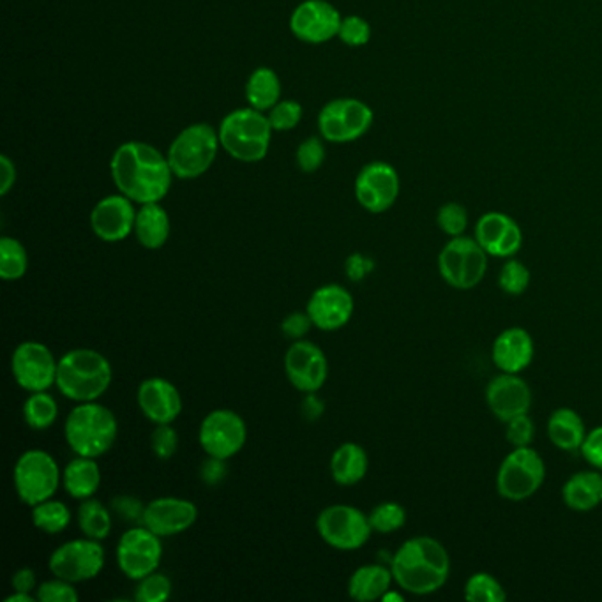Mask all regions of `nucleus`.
Listing matches in <instances>:
<instances>
[{"instance_id": "f257e3e1", "label": "nucleus", "mask_w": 602, "mask_h": 602, "mask_svg": "<svg viewBox=\"0 0 602 602\" xmlns=\"http://www.w3.org/2000/svg\"><path fill=\"white\" fill-rule=\"evenodd\" d=\"M110 172L118 193L140 205L161 202L175 177L168 158L143 141H126L117 147Z\"/></svg>"}, {"instance_id": "f03ea898", "label": "nucleus", "mask_w": 602, "mask_h": 602, "mask_svg": "<svg viewBox=\"0 0 602 602\" xmlns=\"http://www.w3.org/2000/svg\"><path fill=\"white\" fill-rule=\"evenodd\" d=\"M391 570L403 592L429 595L448 584L451 559L442 542L434 537H412L396 551Z\"/></svg>"}, {"instance_id": "7ed1b4c3", "label": "nucleus", "mask_w": 602, "mask_h": 602, "mask_svg": "<svg viewBox=\"0 0 602 602\" xmlns=\"http://www.w3.org/2000/svg\"><path fill=\"white\" fill-rule=\"evenodd\" d=\"M112 380V364L98 350L73 349L59 359L57 389L75 403L98 401L109 391Z\"/></svg>"}, {"instance_id": "20e7f679", "label": "nucleus", "mask_w": 602, "mask_h": 602, "mask_svg": "<svg viewBox=\"0 0 602 602\" xmlns=\"http://www.w3.org/2000/svg\"><path fill=\"white\" fill-rule=\"evenodd\" d=\"M117 417L98 401H85L71 410L64 423V438L76 456H103L117 440Z\"/></svg>"}, {"instance_id": "39448f33", "label": "nucleus", "mask_w": 602, "mask_h": 602, "mask_svg": "<svg viewBox=\"0 0 602 602\" xmlns=\"http://www.w3.org/2000/svg\"><path fill=\"white\" fill-rule=\"evenodd\" d=\"M268 115L260 110L239 109L228 113L220 126V143L234 160L259 163L264 160L273 138Z\"/></svg>"}, {"instance_id": "423d86ee", "label": "nucleus", "mask_w": 602, "mask_h": 602, "mask_svg": "<svg viewBox=\"0 0 602 602\" xmlns=\"http://www.w3.org/2000/svg\"><path fill=\"white\" fill-rule=\"evenodd\" d=\"M220 135L205 123L193 124L175 137L170 146V168L177 179L191 180L202 177L216 161Z\"/></svg>"}, {"instance_id": "0eeeda50", "label": "nucleus", "mask_w": 602, "mask_h": 602, "mask_svg": "<svg viewBox=\"0 0 602 602\" xmlns=\"http://www.w3.org/2000/svg\"><path fill=\"white\" fill-rule=\"evenodd\" d=\"M14 491L28 507L53 499L62 485V472L55 457L41 449H28L14 465Z\"/></svg>"}, {"instance_id": "6e6552de", "label": "nucleus", "mask_w": 602, "mask_h": 602, "mask_svg": "<svg viewBox=\"0 0 602 602\" xmlns=\"http://www.w3.org/2000/svg\"><path fill=\"white\" fill-rule=\"evenodd\" d=\"M488 256L476 237H451L438 254V273L449 287L472 290L488 273Z\"/></svg>"}, {"instance_id": "1a4fd4ad", "label": "nucleus", "mask_w": 602, "mask_h": 602, "mask_svg": "<svg viewBox=\"0 0 602 602\" xmlns=\"http://www.w3.org/2000/svg\"><path fill=\"white\" fill-rule=\"evenodd\" d=\"M547 466L541 454L528 448H514L505 456L497 474V491L511 502H522L541 490Z\"/></svg>"}, {"instance_id": "9d476101", "label": "nucleus", "mask_w": 602, "mask_h": 602, "mask_svg": "<svg viewBox=\"0 0 602 602\" xmlns=\"http://www.w3.org/2000/svg\"><path fill=\"white\" fill-rule=\"evenodd\" d=\"M316 530L325 544L338 551L361 550L373 534L369 516L347 504L325 507L316 518Z\"/></svg>"}, {"instance_id": "9b49d317", "label": "nucleus", "mask_w": 602, "mask_h": 602, "mask_svg": "<svg viewBox=\"0 0 602 602\" xmlns=\"http://www.w3.org/2000/svg\"><path fill=\"white\" fill-rule=\"evenodd\" d=\"M104 564H106V553L101 547V541L85 536L61 544L48 561V567L53 576L75 585L98 578L104 569Z\"/></svg>"}, {"instance_id": "f8f14e48", "label": "nucleus", "mask_w": 602, "mask_h": 602, "mask_svg": "<svg viewBox=\"0 0 602 602\" xmlns=\"http://www.w3.org/2000/svg\"><path fill=\"white\" fill-rule=\"evenodd\" d=\"M375 113L363 101L353 98L333 99L318 115V129L324 140L350 143L372 129Z\"/></svg>"}, {"instance_id": "ddd939ff", "label": "nucleus", "mask_w": 602, "mask_h": 602, "mask_svg": "<svg viewBox=\"0 0 602 602\" xmlns=\"http://www.w3.org/2000/svg\"><path fill=\"white\" fill-rule=\"evenodd\" d=\"M248 426L234 410L217 409L203 417L198 442L208 456L230 460L244 449Z\"/></svg>"}, {"instance_id": "4468645a", "label": "nucleus", "mask_w": 602, "mask_h": 602, "mask_svg": "<svg viewBox=\"0 0 602 602\" xmlns=\"http://www.w3.org/2000/svg\"><path fill=\"white\" fill-rule=\"evenodd\" d=\"M163 542L143 525H135L117 542V565L126 578L140 581L160 569Z\"/></svg>"}, {"instance_id": "2eb2a0df", "label": "nucleus", "mask_w": 602, "mask_h": 602, "mask_svg": "<svg viewBox=\"0 0 602 602\" xmlns=\"http://www.w3.org/2000/svg\"><path fill=\"white\" fill-rule=\"evenodd\" d=\"M59 361L47 344L39 341H24L14 349L11 358V373L24 391H48L55 386Z\"/></svg>"}, {"instance_id": "dca6fc26", "label": "nucleus", "mask_w": 602, "mask_h": 602, "mask_svg": "<svg viewBox=\"0 0 602 602\" xmlns=\"http://www.w3.org/2000/svg\"><path fill=\"white\" fill-rule=\"evenodd\" d=\"M285 373L297 391L318 392L329 378V361L318 344L297 339L285 353Z\"/></svg>"}, {"instance_id": "f3484780", "label": "nucleus", "mask_w": 602, "mask_h": 602, "mask_svg": "<svg viewBox=\"0 0 602 602\" xmlns=\"http://www.w3.org/2000/svg\"><path fill=\"white\" fill-rule=\"evenodd\" d=\"M353 189L364 211L381 214L389 211L400 197V175L389 163L373 161L359 172Z\"/></svg>"}, {"instance_id": "a211bd4d", "label": "nucleus", "mask_w": 602, "mask_h": 602, "mask_svg": "<svg viewBox=\"0 0 602 602\" xmlns=\"http://www.w3.org/2000/svg\"><path fill=\"white\" fill-rule=\"evenodd\" d=\"M341 13L327 0H304L290 16L293 36L310 45H322L338 38Z\"/></svg>"}, {"instance_id": "6ab92c4d", "label": "nucleus", "mask_w": 602, "mask_h": 602, "mask_svg": "<svg viewBox=\"0 0 602 602\" xmlns=\"http://www.w3.org/2000/svg\"><path fill=\"white\" fill-rule=\"evenodd\" d=\"M133 203L123 193L99 200L90 212V226L96 237L104 242H121L131 236L137 222V209Z\"/></svg>"}, {"instance_id": "aec40b11", "label": "nucleus", "mask_w": 602, "mask_h": 602, "mask_svg": "<svg viewBox=\"0 0 602 602\" xmlns=\"http://www.w3.org/2000/svg\"><path fill=\"white\" fill-rule=\"evenodd\" d=\"M353 297L347 288L336 283L316 288L308 301L306 313L310 315L313 327L335 333L343 329L352 321Z\"/></svg>"}, {"instance_id": "412c9836", "label": "nucleus", "mask_w": 602, "mask_h": 602, "mask_svg": "<svg viewBox=\"0 0 602 602\" xmlns=\"http://www.w3.org/2000/svg\"><path fill=\"white\" fill-rule=\"evenodd\" d=\"M198 519V507L191 500L161 497L146 504L141 525L155 536L174 537L188 532Z\"/></svg>"}, {"instance_id": "4be33fe9", "label": "nucleus", "mask_w": 602, "mask_h": 602, "mask_svg": "<svg viewBox=\"0 0 602 602\" xmlns=\"http://www.w3.org/2000/svg\"><path fill=\"white\" fill-rule=\"evenodd\" d=\"M486 403L497 419L509 423L530 412L532 391L518 375L500 373L486 386Z\"/></svg>"}, {"instance_id": "5701e85b", "label": "nucleus", "mask_w": 602, "mask_h": 602, "mask_svg": "<svg viewBox=\"0 0 602 602\" xmlns=\"http://www.w3.org/2000/svg\"><path fill=\"white\" fill-rule=\"evenodd\" d=\"M138 406L141 414L155 426L174 424L183 414V396L179 389L163 377L146 378L138 386Z\"/></svg>"}, {"instance_id": "b1692460", "label": "nucleus", "mask_w": 602, "mask_h": 602, "mask_svg": "<svg viewBox=\"0 0 602 602\" xmlns=\"http://www.w3.org/2000/svg\"><path fill=\"white\" fill-rule=\"evenodd\" d=\"M476 239L490 256L511 259L522 248L523 231L504 212H488L477 222Z\"/></svg>"}, {"instance_id": "393cba45", "label": "nucleus", "mask_w": 602, "mask_h": 602, "mask_svg": "<svg viewBox=\"0 0 602 602\" xmlns=\"http://www.w3.org/2000/svg\"><path fill=\"white\" fill-rule=\"evenodd\" d=\"M534 339L522 327H511L494 339L491 358L502 373L519 375L534 361Z\"/></svg>"}, {"instance_id": "a878e982", "label": "nucleus", "mask_w": 602, "mask_h": 602, "mask_svg": "<svg viewBox=\"0 0 602 602\" xmlns=\"http://www.w3.org/2000/svg\"><path fill=\"white\" fill-rule=\"evenodd\" d=\"M62 486L71 499H92L101 486V468L96 457L76 456L62 472Z\"/></svg>"}, {"instance_id": "bb28decb", "label": "nucleus", "mask_w": 602, "mask_h": 602, "mask_svg": "<svg viewBox=\"0 0 602 602\" xmlns=\"http://www.w3.org/2000/svg\"><path fill=\"white\" fill-rule=\"evenodd\" d=\"M391 567L380 564H367L359 567L349 579V595L353 601L372 602L384 598L391 590Z\"/></svg>"}, {"instance_id": "cd10ccee", "label": "nucleus", "mask_w": 602, "mask_h": 602, "mask_svg": "<svg viewBox=\"0 0 602 602\" xmlns=\"http://www.w3.org/2000/svg\"><path fill=\"white\" fill-rule=\"evenodd\" d=\"M133 234L146 250H161L170 239L168 212L161 208L160 202L141 205Z\"/></svg>"}, {"instance_id": "c85d7f7f", "label": "nucleus", "mask_w": 602, "mask_h": 602, "mask_svg": "<svg viewBox=\"0 0 602 602\" xmlns=\"http://www.w3.org/2000/svg\"><path fill=\"white\" fill-rule=\"evenodd\" d=\"M562 499L567 507L587 513L602 504V476L599 472H578L562 488Z\"/></svg>"}, {"instance_id": "c756f323", "label": "nucleus", "mask_w": 602, "mask_h": 602, "mask_svg": "<svg viewBox=\"0 0 602 602\" xmlns=\"http://www.w3.org/2000/svg\"><path fill=\"white\" fill-rule=\"evenodd\" d=\"M369 457L359 443L347 442L330 457V474L339 486H355L366 477Z\"/></svg>"}, {"instance_id": "7c9ffc66", "label": "nucleus", "mask_w": 602, "mask_h": 602, "mask_svg": "<svg viewBox=\"0 0 602 602\" xmlns=\"http://www.w3.org/2000/svg\"><path fill=\"white\" fill-rule=\"evenodd\" d=\"M548 437L562 451H578L587 438L585 423L573 409H559L548 421Z\"/></svg>"}, {"instance_id": "2f4dec72", "label": "nucleus", "mask_w": 602, "mask_h": 602, "mask_svg": "<svg viewBox=\"0 0 602 602\" xmlns=\"http://www.w3.org/2000/svg\"><path fill=\"white\" fill-rule=\"evenodd\" d=\"M246 99L251 109L267 112L281 101V81L271 67H259L246 84Z\"/></svg>"}, {"instance_id": "473e14b6", "label": "nucleus", "mask_w": 602, "mask_h": 602, "mask_svg": "<svg viewBox=\"0 0 602 602\" xmlns=\"http://www.w3.org/2000/svg\"><path fill=\"white\" fill-rule=\"evenodd\" d=\"M78 527H80L81 534L89 539H96V541H103L112 534L113 528V513L112 509L106 507L103 502H99L96 499L81 500V504L78 505Z\"/></svg>"}, {"instance_id": "72a5a7b5", "label": "nucleus", "mask_w": 602, "mask_h": 602, "mask_svg": "<svg viewBox=\"0 0 602 602\" xmlns=\"http://www.w3.org/2000/svg\"><path fill=\"white\" fill-rule=\"evenodd\" d=\"M22 414L28 428L34 431H45L52 428L59 419V405L48 391L28 392Z\"/></svg>"}, {"instance_id": "f704fd0d", "label": "nucleus", "mask_w": 602, "mask_h": 602, "mask_svg": "<svg viewBox=\"0 0 602 602\" xmlns=\"http://www.w3.org/2000/svg\"><path fill=\"white\" fill-rule=\"evenodd\" d=\"M34 527L48 534L57 536L62 534L71 525V509L61 500H45L41 504L33 507Z\"/></svg>"}, {"instance_id": "c9c22d12", "label": "nucleus", "mask_w": 602, "mask_h": 602, "mask_svg": "<svg viewBox=\"0 0 602 602\" xmlns=\"http://www.w3.org/2000/svg\"><path fill=\"white\" fill-rule=\"evenodd\" d=\"M28 271V254L25 246L14 237L0 239V278L4 281H20Z\"/></svg>"}, {"instance_id": "e433bc0d", "label": "nucleus", "mask_w": 602, "mask_h": 602, "mask_svg": "<svg viewBox=\"0 0 602 602\" xmlns=\"http://www.w3.org/2000/svg\"><path fill=\"white\" fill-rule=\"evenodd\" d=\"M465 599L471 602H504L507 599L504 585L488 573H477L466 579Z\"/></svg>"}, {"instance_id": "4c0bfd02", "label": "nucleus", "mask_w": 602, "mask_h": 602, "mask_svg": "<svg viewBox=\"0 0 602 602\" xmlns=\"http://www.w3.org/2000/svg\"><path fill=\"white\" fill-rule=\"evenodd\" d=\"M373 532L392 534L405 527L406 511L398 502H381L369 513Z\"/></svg>"}, {"instance_id": "58836bf2", "label": "nucleus", "mask_w": 602, "mask_h": 602, "mask_svg": "<svg viewBox=\"0 0 602 602\" xmlns=\"http://www.w3.org/2000/svg\"><path fill=\"white\" fill-rule=\"evenodd\" d=\"M530 271L519 260H507L500 271L499 287L507 296H522L530 287Z\"/></svg>"}, {"instance_id": "ea45409f", "label": "nucleus", "mask_w": 602, "mask_h": 602, "mask_svg": "<svg viewBox=\"0 0 602 602\" xmlns=\"http://www.w3.org/2000/svg\"><path fill=\"white\" fill-rule=\"evenodd\" d=\"M172 595V579L160 570L138 581L135 599L138 602H165Z\"/></svg>"}, {"instance_id": "a19ab883", "label": "nucleus", "mask_w": 602, "mask_h": 602, "mask_svg": "<svg viewBox=\"0 0 602 602\" xmlns=\"http://www.w3.org/2000/svg\"><path fill=\"white\" fill-rule=\"evenodd\" d=\"M437 225L446 236H465L468 228V212L462 203H443L442 208L438 209Z\"/></svg>"}, {"instance_id": "79ce46f5", "label": "nucleus", "mask_w": 602, "mask_h": 602, "mask_svg": "<svg viewBox=\"0 0 602 602\" xmlns=\"http://www.w3.org/2000/svg\"><path fill=\"white\" fill-rule=\"evenodd\" d=\"M36 598L39 602H78L80 593L75 589V584L66 581V579L57 578L48 579L38 585L36 589Z\"/></svg>"}, {"instance_id": "37998d69", "label": "nucleus", "mask_w": 602, "mask_h": 602, "mask_svg": "<svg viewBox=\"0 0 602 602\" xmlns=\"http://www.w3.org/2000/svg\"><path fill=\"white\" fill-rule=\"evenodd\" d=\"M338 38L347 45V47L359 48L364 47L372 39V25L367 24L366 20L361 16H344L341 20Z\"/></svg>"}, {"instance_id": "c03bdc74", "label": "nucleus", "mask_w": 602, "mask_h": 602, "mask_svg": "<svg viewBox=\"0 0 602 602\" xmlns=\"http://www.w3.org/2000/svg\"><path fill=\"white\" fill-rule=\"evenodd\" d=\"M302 106L297 101H279L268 110V121L274 131H292L301 123Z\"/></svg>"}, {"instance_id": "a18cd8bd", "label": "nucleus", "mask_w": 602, "mask_h": 602, "mask_svg": "<svg viewBox=\"0 0 602 602\" xmlns=\"http://www.w3.org/2000/svg\"><path fill=\"white\" fill-rule=\"evenodd\" d=\"M297 165L304 174H313L324 165L325 147L321 138L311 137L302 141L297 149Z\"/></svg>"}, {"instance_id": "49530a36", "label": "nucleus", "mask_w": 602, "mask_h": 602, "mask_svg": "<svg viewBox=\"0 0 602 602\" xmlns=\"http://www.w3.org/2000/svg\"><path fill=\"white\" fill-rule=\"evenodd\" d=\"M151 448L155 457H160L161 462H166V460L174 456L177 449H179V435H177L172 424L155 426L151 435Z\"/></svg>"}, {"instance_id": "de8ad7c7", "label": "nucleus", "mask_w": 602, "mask_h": 602, "mask_svg": "<svg viewBox=\"0 0 602 602\" xmlns=\"http://www.w3.org/2000/svg\"><path fill=\"white\" fill-rule=\"evenodd\" d=\"M505 424H507L505 437H507V442L513 448H528L534 442L536 426H534V421L528 417V414L514 417Z\"/></svg>"}, {"instance_id": "09e8293b", "label": "nucleus", "mask_w": 602, "mask_h": 602, "mask_svg": "<svg viewBox=\"0 0 602 602\" xmlns=\"http://www.w3.org/2000/svg\"><path fill=\"white\" fill-rule=\"evenodd\" d=\"M110 509H112L113 514H117L118 518L135 523V525H141L143 513H146V505L141 504L140 500L135 499L131 494L113 497Z\"/></svg>"}, {"instance_id": "8fccbe9b", "label": "nucleus", "mask_w": 602, "mask_h": 602, "mask_svg": "<svg viewBox=\"0 0 602 602\" xmlns=\"http://www.w3.org/2000/svg\"><path fill=\"white\" fill-rule=\"evenodd\" d=\"M579 451H581L585 460H587L590 465L602 471V426L587 434L584 446H581Z\"/></svg>"}, {"instance_id": "3c124183", "label": "nucleus", "mask_w": 602, "mask_h": 602, "mask_svg": "<svg viewBox=\"0 0 602 602\" xmlns=\"http://www.w3.org/2000/svg\"><path fill=\"white\" fill-rule=\"evenodd\" d=\"M311 327H313V322H311L308 313H292V315H288L281 324L285 336L292 338L293 341H297V339H304V336L310 333Z\"/></svg>"}, {"instance_id": "603ef678", "label": "nucleus", "mask_w": 602, "mask_h": 602, "mask_svg": "<svg viewBox=\"0 0 602 602\" xmlns=\"http://www.w3.org/2000/svg\"><path fill=\"white\" fill-rule=\"evenodd\" d=\"M228 472L226 460L209 456L200 466V479L208 486H217L223 482Z\"/></svg>"}, {"instance_id": "864d4df0", "label": "nucleus", "mask_w": 602, "mask_h": 602, "mask_svg": "<svg viewBox=\"0 0 602 602\" xmlns=\"http://www.w3.org/2000/svg\"><path fill=\"white\" fill-rule=\"evenodd\" d=\"M11 587H13L14 592H36V589H38L36 573L30 567H22L11 578Z\"/></svg>"}, {"instance_id": "5fc2aeb1", "label": "nucleus", "mask_w": 602, "mask_h": 602, "mask_svg": "<svg viewBox=\"0 0 602 602\" xmlns=\"http://www.w3.org/2000/svg\"><path fill=\"white\" fill-rule=\"evenodd\" d=\"M16 183V166L8 155H0V195L5 197Z\"/></svg>"}, {"instance_id": "6e6d98bb", "label": "nucleus", "mask_w": 602, "mask_h": 602, "mask_svg": "<svg viewBox=\"0 0 602 602\" xmlns=\"http://www.w3.org/2000/svg\"><path fill=\"white\" fill-rule=\"evenodd\" d=\"M372 268V260H367L363 254H352L347 260V274H349L350 279H353V281H361Z\"/></svg>"}, {"instance_id": "4d7b16f0", "label": "nucleus", "mask_w": 602, "mask_h": 602, "mask_svg": "<svg viewBox=\"0 0 602 602\" xmlns=\"http://www.w3.org/2000/svg\"><path fill=\"white\" fill-rule=\"evenodd\" d=\"M324 401L316 396V392H310L306 394V400L302 403V412H304V417L308 421H316L324 414Z\"/></svg>"}, {"instance_id": "13d9d810", "label": "nucleus", "mask_w": 602, "mask_h": 602, "mask_svg": "<svg viewBox=\"0 0 602 602\" xmlns=\"http://www.w3.org/2000/svg\"><path fill=\"white\" fill-rule=\"evenodd\" d=\"M38 601V598H36V593H27V592H13L11 593L10 598H5L4 602H36Z\"/></svg>"}, {"instance_id": "bf43d9fd", "label": "nucleus", "mask_w": 602, "mask_h": 602, "mask_svg": "<svg viewBox=\"0 0 602 602\" xmlns=\"http://www.w3.org/2000/svg\"><path fill=\"white\" fill-rule=\"evenodd\" d=\"M381 601L384 602H391V601H398V602H401L403 601V595H401V593H398V592H394V590H389V592L386 593V595H384V598H381Z\"/></svg>"}]
</instances>
